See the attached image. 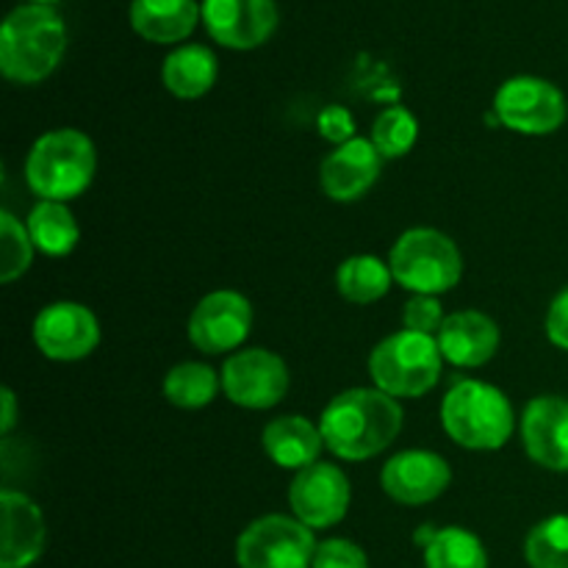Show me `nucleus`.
Instances as JSON below:
<instances>
[{"label":"nucleus","instance_id":"nucleus-19","mask_svg":"<svg viewBox=\"0 0 568 568\" xmlns=\"http://www.w3.org/2000/svg\"><path fill=\"white\" fill-rule=\"evenodd\" d=\"M264 442L266 455L272 464L281 469L303 471L308 466L320 464V453L325 447V438L316 425H311L305 416H277L270 425L264 427Z\"/></svg>","mask_w":568,"mask_h":568},{"label":"nucleus","instance_id":"nucleus-3","mask_svg":"<svg viewBox=\"0 0 568 568\" xmlns=\"http://www.w3.org/2000/svg\"><path fill=\"white\" fill-rule=\"evenodd\" d=\"M98 166L92 139L75 128H59L33 142L26 159L28 189L39 200L67 203L89 189Z\"/></svg>","mask_w":568,"mask_h":568},{"label":"nucleus","instance_id":"nucleus-17","mask_svg":"<svg viewBox=\"0 0 568 568\" xmlns=\"http://www.w3.org/2000/svg\"><path fill=\"white\" fill-rule=\"evenodd\" d=\"M3 514V544H0V568H28L44 552L48 527L42 510L26 494L6 488L0 494Z\"/></svg>","mask_w":568,"mask_h":568},{"label":"nucleus","instance_id":"nucleus-4","mask_svg":"<svg viewBox=\"0 0 568 568\" xmlns=\"http://www.w3.org/2000/svg\"><path fill=\"white\" fill-rule=\"evenodd\" d=\"M442 425L460 447L491 453L508 444L514 433V408L491 383L460 381L444 397Z\"/></svg>","mask_w":568,"mask_h":568},{"label":"nucleus","instance_id":"nucleus-11","mask_svg":"<svg viewBox=\"0 0 568 568\" xmlns=\"http://www.w3.org/2000/svg\"><path fill=\"white\" fill-rule=\"evenodd\" d=\"M349 480L338 466L314 464L297 471L288 486V505L294 516L311 530L338 525L349 510Z\"/></svg>","mask_w":568,"mask_h":568},{"label":"nucleus","instance_id":"nucleus-13","mask_svg":"<svg viewBox=\"0 0 568 568\" xmlns=\"http://www.w3.org/2000/svg\"><path fill=\"white\" fill-rule=\"evenodd\" d=\"M205 31L233 50L264 44L277 28L275 0H203Z\"/></svg>","mask_w":568,"mask_h":568},{"label":"nucleus","instance_id":"nucleus-20","mask_svg":"<svg viewBox=\"0 0 568 568\" xmlns=\"http://www.w3.org/2000/svg\"><path fill=\"white\" fill-rule=\"evenodd\" d=\"M131 26L148 42L172 44L186 39L203 17L197 0H131Z\"/></svg>","mask_w":568,"mask_h":568},{"label":"nucleus","instance_id":"nucleus-22","mask_svg":"<svg viewBox=\"0 0 568 568\" xmlns=\"http://www.w3.org/2000/svg\"><path fill=\"white\" fill-rule=\"evenodd\" d=\"M416 541L425 544L427 568H488V552L475 532L464 527H442V530L416 532Z\"/></svg>","mask_w":568,"mask_h":568},{"label":"nucleus","instance_id":"nucleus-1","mask_svg":"<svg viewBox=\"0 0 568 568\" xmlns=\"http://www.w3.org/2000/svg\"><path fill=\"white\" fill-rule=\"evenodd\" d=\"M325 447L342 460H369L403 430V408L381 388H349L331 399L320 419Z\"/></svg>","mask_w":568,"mask_h":568},{"label":"nucleus","instance_id":"nucleus-5","mask_svg":"<svg viewBox=\"0 0 568 568\" xmlns=\"http://www.w3.org/2000/svg\"><path fill=\"white\" fill-rule=\"evenodd\" d=\"M442 364L444 355L436 336L399 331L372 349L369 375L375 388L386 392L388 397L416 399L436 388Z\"/></svg>","mask_w":568,"mask_h":568},{"label":"nucleus","instance_id":"nucleus-8","mask_svg":"<svg viewBox=\"0 0 568 568\" xmlns=\"http://www.w3.org/2000/svg\"><path fill=\"white\" fill-rule=\"evenodd\" d=\"M494 111L510 131L525 136H547L564 125L568 105L555 83L536 75H519L499 87Z\"/></svg>","mask_w":568,"mask_h":568},{"label":"nucleus","instance_id":"nucleus-34","mask_svg":"<svg viewBox=\"0 0 568 568\" xmlns=\"http://www.w3.org/2000/svg\"><path fill=\"white\" fill-rule=\"evenodd\" d=\"M28 3H42V6H50V3H55V0H28Z\"/></svg>","mask_w":568,"mask_h":568},{"label":"nucleus","instance_id":"nucleus-30","mask_svg":"<svg viewBox=\"0 0 568 568\" xmlns=\"http://www.w3.org/2000/svg\"><path fill=\"white\" fill-rule=\"evenodd\" d=\"M311 568H369V560L358 544L347 541V538H331L316 547Z\"/></svg>","mask_w":568,"mask_h":568},{"label":"nucleus","instance_id":"nucleus-32","mask_svg":"<svg viewBox=\"0 0 568 568\" xmlns=\"http://www.w3.org/2000/svg\"><path fill=\"white\" fill-rule=\"evenodd\" d=\"M547 336L555 347L568 353V286L552 300L547 314Z\"/></svg>","mask_w":568,"mask_h":568},{"label":"nucleus","instance_id":"nucleus-15","mask_svg":"<svg viewBox=\"0 0 568 568\" xmlns=\"http://www.w3.org/2000/svg\"><path fill=\"white\" fill-rule=\"evenodd\" d=\"M521 442L538 466L568 471V399L544 394L525 408Z\"/></svg>","mask_w":568,"mask_h":568},{"label":"nucleus","instance_id":"nucleus-29","mask_svg":"<svg viewBox=\"0 0 568 568\" xmlns=\"http://www.w3.org/2000/svg\"><path fill=\"white\" fill-rule=\"evenodd\" d=\"M444 308L438 297H427V294H416L408 300L403 311V325L405 331L422 333V336H438L444 325Z\"/></svg>","mask_w":568,"mask_h":568},{"label":"nucleus","instance_id":"nucleus-14","mask_svg":"<svg viewBox=\"0 0 568 568\" xmlns=\"http://www.w3.org/2000/svg\"><path fill=\"white\" fill-rule=\"evenodd\" d=\"M383 491L399 505H427L442 497L453 483L449 464L430 449H405L381 471Z\"/></svg>","mask_w":568,"mask_h":568},{"label":"nucleus","instance_id":"nucleus-7","mask_svg":"<svg viewBox=\"0 0 568 568\" xmlns=\"http://www.w3.org/2000/svg\"><path fill=\"white\" fill-rule=\"evenodd\" d=\"M316 538L300 519L272 514L255 519L236 541L239 568H311Z\"/></svg>","mask_w":568,"mask_h":568},{"label":"nucleus","instance_id":"nucleus-23","mask_svg":"<svg viewBox=\"0 0 568 568\" xmlns=\"http://www.w3.org/2000/svg\"><path fill=\"white\" fill-rule=\"evenodd\" d=\"M31 242L39 253L50 255V258H64L75 250L78 239H81V227H78L75 216L64 203H53V200H42L33 205V211L26 220Z\"/></svg>","mask_w":568,"mask_h":568},{"label":"nucleus","instance_id":"nucleus-26","mask_svg":"<svg viewBox=\"0 0 568 568\" xmlns=\"http://www.w3.org/2000/svg\"><path fill=\"white\" fill-rule=\"evenodd\" d=\"M416 139H419V122L403 105L386 109L372 125V144L383 159H403L414 150Z\"/></svg>","mask_w":568,"mask_h":568},{"label":"nucleus","instance_id":"nucleus-2","mask_svg":"<svg viewBox=\"0 0 568 568\" xmlns=\"http://www.w3.org/2000/svg\"><path fill=\"white\" fill-rule=\"evenodd\" d=\"M67 26L50 6H17L0 28V70L14 83H39L59 67Z\"/></svg>","mask_w":568,"mask_h":568},{"label":"nucleus","instance_id":"nucleus-33","mask_svg":"<svg viewBox=\"0 0 568 568\" xmlns=\"http://www.w3.org/2000/svg\"><path fill=\"white\" fill-rule=\"evenodd\" d=\"M0 403H3V422H0V433L9 436L11 427H14L17 422V399L14 394H11V388H3V392H0Z\"/></svg>","mask_w":568,"mask_h":568},{"label":"nucleus","instance_id":"nucleus-6","mask_svg":"<svg viewBox=\"0 0 568 568\" xmlns=\"http://www.w3.org/2000/svg\"><path fill=\"white\" fill-rule=\"evenodd\" d=\"M388 266L399 286L414 294H427V297L449 292L464 277L460 250L447 233L433 231V227L405 231L392 247Z\"/></svg>","mask_w":568,"mask_h":568},{"label":"nucleus","instance_id":"nucleus-31","mask_svg":"<svg viewBox=\"0 0 568 568\" xmlns=\"http://www.w3.org/2000/svg\"><path fill=\"white\" fill-rule=\"evenodd\" d=\"M316 128L333 144H347L355 139V116L344 105H325L316 116Z\"/></svg>","mask_w":568,"mask_h":568},{"label":"nucleus","instance_id":"nucleus-24","mask_svg":"<svg viewBox=\"0 0 568 568\" xmlns=\"http://www.w3.org/2000/svg\"><path fill=\"white\" fill-rule=\"evenodd\" d=\"M392 266L383 264L375 255H353V258H347L336 270L338 294L344 300H349V303L358 305H369L383 300L388 294V288H392Z\"/></svg>","mask_w":568,"mask_h":568},{"label":"nucleus","instance_id":"nucleus-21","mask_svg":"<svg viewBox=\"0 0 568 568\" xmlns=\"http://www.w3.org/2000/svg\"><path fill=\"white\" fill-rule=\"evenodd\" d=\"M164 87L181 100H197L209 92L220 75V61L205 44H183L164 59Z\"/></svg>","mask_w":568,"mask_h":568},{"label":"nucleus","instance_id":"nucleus-9","mask_svg":"<svg viewBox=\"0 0 568 568\" xmlns=\"http://www.w3.org/2000/svg\"><path fill=\"white\" fill-rule=\"evenodd\" d=\"M222 388L239 408H275L288 392V366L270 349H242L222 366Z\"/></svg>","mask_w":568,"mask_h":568},{"label":"nucleus","instance_id":"nucleus-18","mask_svg":"<svg viewBox=\"0 0 568 568\" xmlns=\"http://www.w3.org/2000/svg\"><path fill=\"white\" fill-rule=\"evenodd\" d=\"M436 342L444 361L475 369V366L488 364L497 353L499 327L491 316L480 314V311H455L444 320Z\"/></svg>","mask_w":568,"mask_h":568},{"label":"nucleus","instance_id":"nucleus-16","mask_svg":"<svg viewBox=\"0 0 568 568\" xmlns=\"http://www.w3.org/2000/svg\"><path fill=\"white\" fill-rule=\"evenodd\" d=\"M383 155L372 144V139L355 136L353 142L338 144L325 161H322L320 181L322 189L336 203H353L361 200L381 178Z\"/></svg>","mask_w":568,"mask_h":568},{"label":"nucleus","instance_id":"nucleus-12","mask_svg":"<svg viewBox=\"0 0 568 568\" xmlns=\"http://www.w3.org/2000/svg\"><path fill=\"white\" fill-rule=\"evenodd\" d=\"M33 342L50 361H81L100 344V325L81 303H53L33 320Z\"/></svg>","mask_w":568,"mask_h":568},{"label":"nucleus","instance_id":"nucleus-25","mask_svg":"<svg viewBox=\"0 0 568 568\" xmlns=\"http://www.w3.org/2000/svg\"><path fill=\"white\" fill-rule=\"evenodd\" d=\"M222 377L211 369L209 364H197V361H186L166 372L164 377V397L170 399L175 408L197 410L214 403L220 394Z\"/></svg>","mask_w":568,"mask_h":568},{"label":"nucleus","instance_id":"nucleus-10","mask_svg":"<svg viewBox=\"0 0 568 568\" xmlns=\"http://www.w3.org/2000/svg\"><path fill=\"white\" fill-rule=\"evenodd\" d=\"M253 327V308L244 294L233 288L205 294L189 320V342L209 355L233 353L244 344Z\"/></svg>","mask_w":568,"mask_h":568},{"label":"nucleus","instance_id":"nucleus-28","mask_svg":"<svg viewBox=\"0 0 568 568\" xmlns=\"http://www.w3.org/2000/svg\"><path fill=\"white\" fill-rule=\"evenodd\" d=\"M33 242L28 227L14 214H0V283H14L33 261Z\"/></svg>","mask_w":568,"mask_h":568},{"label":"nucleus","instance_id":"nucleus-27","mask_svg":"<svg viewBox=\"0 0 568 568\" xmlns=\"http://www.w3.org/2000/svg\"><path fill=\"white\" fill-rule=\"evenodd\" d=\"M530 568H568V516H549L525 541Z\"/></svg>","mask_w":568,"mask_h":568}]
</instances>
